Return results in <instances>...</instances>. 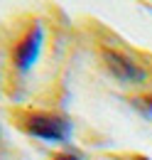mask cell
<instances>
[{
  "instance_id": "cell-1",
  "label": "cell",
  "mask_w": 152,
  "mask_h": 160,
  "mask_svg": "<svg viewBox=\"0 0 152 160\" xmlns=\"http://www.w3.org/2000/svg\"><path fill=\"white\" fill-rule=\"evenodd\" d=\"M22 128L44 143H66L71 136V121L54 111H30L22 116Z\"/></svg>"
},
{
  "instance_id": "cell-2",
  "label": "cell",
  "mask_w": 152,
  "mask_h": 160,
  "mask_svg": "<svg viewBox=\"0 0 152 160\" xmlns=\"http://www.w3.org/2000/svg\"><path fill=\"white\" fill-rule=\"evenodd\" d=\"M42 47H44V27H42V22L35 20L22 32V37L17 40L15 49H12V64L20 74H27L37 64Z\"/></svg>"
},
{
  "instance_id": "cell-3",
  "label": "cell",
  "mask_w": 152,
  "mask_h": 160,
  "mask_svg": "<svg viewBox=\"0 0 152 160\" xmlns=\"http://www.w3.org/2000/svg\"><path fill=\"white\" fill-rule=\"evenodd\" d=\"M103 64L111 72V77H115L123 84H142L147 81V72L140 62H135L130 54L118 52V49H103Z\"/></svg>"
},
{
  "instance_id": "cell-4",
  "label": "cell",
  "mask_w": 152,
  "mask_h": 160,
  "mask_svg": "<svg viewBox=\"0 0 152 160\" xmlns=\"http://www.w3.org/2000/svg\"><path fill=\"white\" fill-rule=\"evenodd\" d=\"M133 106L142 116H152V96H137V99H133Z\"/></svg>"
},
{
  "instance_id": "cell-5",
  "label": "cell",
  "mask_w": 152,
  "mask_h": 160,
  "mask_svg": "<svg viewBox=\"0 0 152 160\" xmlns=\"http://www.w3.org/2000/svg\"><path fill=\"white\" fill-rule=\"evenodd\" d=\"M54 160H83V155L76 153V150H64V153H57Z\"/></svg>"
},
{
  "instance_id": "cell-6",
  "label": "cell",
  "mask_w": 152,
  "mask_h": 160,
  "mask_svg": "<svg viewBox=\"0 0 152 160\" xmlns=\"http://www.w3.org/2000/svg\"><path fill=\"white\" fill-rule=\"evenodd\" d=\"M135 160H150V158H142V155H137V158H135Z\"/></svg>"
},
{
  "instance_id": "cell-7",
  "label": "cell",
  "mask_w": 152,
  "mask_h": 160,
  "mask_svg": "<svg viewBox=\"0 0 152 160\" xmlns=\"http://www.w3.org/2000/svg\"><path fill=\"white\" fill-rule=\"evenodd\" d=\"M0 140H2V133H0Z\"/></svg>"
}]
</instances>
